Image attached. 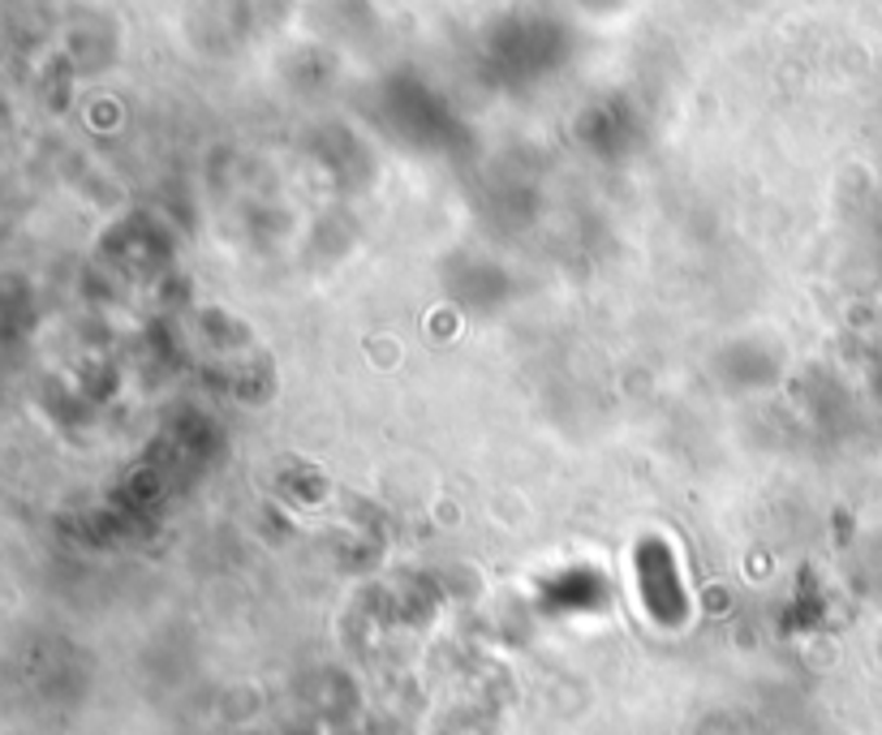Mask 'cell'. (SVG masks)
<instances>
[{
  "label": "cell",
  "mask_w": 882,
  "mask_h": 735,
  "mask_svg": "<svg viewBox=\"0 0 882 735\" xmlns=\"http://www.w3.org/2000/svg\"><path fill=\"white\" fill-rule=\"evenodd\" d=\"M637 576H642V594L650 602V611L663 620V624H676L685 615V585L676 576V563L672 551L659 543V538H646L637 547Z\"/></svg>",
  "instance_id": "6da1fadb"
}]
</instances>
